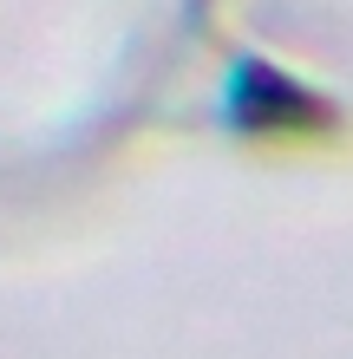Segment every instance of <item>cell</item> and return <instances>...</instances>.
I'll return each mask as SVG.
<instances>
[{"label": "cell", "instance_id": "cell-1", "mask_svg": "<svg viewBox=\"0 0 353 359\" xmlns=\"http://www.w3.org/2000/svg\"><path fill=\"white\" fill-rule=\"evenodd\" d=\"M229 92H236V124L255 131V137H268V131H307V118L321 111L295 79H275L268 66H242Z\"/></svg>", "mask_w": 353, "mask_h": 359}]
</instances>
